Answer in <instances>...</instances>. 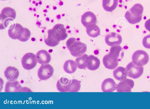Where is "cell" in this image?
<instances>
[{
  "mask_svg": "<svg viewBox=\"0 0 150 109\" xmlns=\"http://www.w3.org/2000/svg\"><path fill=\"white\" fill-rule=\"evenodd\" d=\"M66 45L71 55L75 57L83 55L87 50L85 44L74 37L70 38L67 41Z\"/></svg>",
  "mask_w": 150,
  "mask_h": 109,
  "instance_id": "6da1fadb",
  "label": "cell"
},
{
  "mask_svg": "<svg viewBox=\"0 0 150 109\" xmlns=\"http://www.w3.org/2000/svg\"><path fill=\"white\" fill-rule=\"evenodd\" d=\"M143 10L142 5L135 4L126 11L125 17L129 23L133 24L137 23L142 20Z\"/></svg>",
  "mask_w": 150,
  "mask_h": 109,
  "instance_id": "7a4b0ae2",
  "label": "cell"
},
{
  "mask_svg": "<svg viewBox=\"0 0 150 109\" xmlns=\"http://www.w3.org/2000/svg\"><path fill=\"white\" fill-rule=\"evenodd\" d=\"M15 10L9 7H6L2 10L0 14V29H3L7 27L8 23L13 21L16 17Z\"/></svg>",
  "mask_w": 150,
  "mask_h": 109,
  "instance_id": "3957f363",
  "label": "cell"
},
{
  "mask_svg": "<svg viewBox=\"0 0 150 109\" xmlns=\"http://www.w3.org/2000/svg\"><path fill=\"white\" fill-rule=\"evenodd\" d=\"M149 57L148 53L142 50H138L134 52L132 57V61L139 66H143L148 62Z\"/></svg>",
  "mask_w": 150,
  "mask_h": 109,
  "instance_id": "277c9868",
  "label": "cell"
},
{
  "mask_svg": "<svg viewBox=\"0 0 150 109\" xmlns=\"http://www.w3.org/2000/svg\"><path fill=\"white\" fill-rule=\"evenodd\" d=\"M128 76L133 79L140 77L143 74L144 71L143 66H139L133 62L129 63L126 67Z\"/></svg>",
  "mask_w": 150,
  "mask_h": 109,
  "instance_id": "5b68a950",
  "label": "cell"
},
{
  "mask_svg": "<svg viewBox=\"0 0 150 109\" xmlns=\"http://www.w3.org/2000/svg\"><path fill=\"white\" fill-rule=\"evenodd\" d=\"M37 62L36 56L31 53L25 54L21 59L22 66L27 70H29L34 68L36 65Z\"/></svg>",
  "mask_w": 150,
  "mask_h": 109,
  "instance_id": "8992f818",
  "label": "cell"
},
{
  "mask_svg": "<svg viewBox=\"0 0 150 109\" xmlns=\"http://www.w3.org/2000/svg\"><path fill=\"white\" fill-rule=\"evenodd\" d=\"M54 71L53 68L50 64L42 65L38 70V76L41 80H46L52 75Z\"/></svg>",
  "mask_w": 150,
  "mask_h": 109,
  "instance_id": "52a82bcc",
  "label": "cell"
},
{
  "mask_svg": "<svg viewBox=\"0 0 150 109\" xmlns=\"http://www.w3.org/2000/svg\"><path fill=\"white\" fill-rule=\"evenodd\" d=\"M24 31V27L19 23L14 24L8 30L9 36L14 39H19L21 37Z\"/></svg>",
  "mask_w": 150,
  "mask_h": 109,
  "instance_id": "ba28073f",
  "label": "cell"
},
{
  "mask_svg": "<svg viewBox=\"0 0 150 109\" xmlns=\"http://www.w3.org/2000/svg\"><path fill=\"white\" fill-rule=\"evenodd\" d=\"M107 54L110 58L118 62L123 58L124 53L120 46L115 45L111 47L110 52Z\"/></svg>",
  "mask_w": 150,
  "mask_h": 109,
  "instance_id": "9c48e42d",
  "label": "cell"
},
{
  "mask_svg": "<svg viewBox=\"0 0 150 109\" xmlns=\"http://www.w3.org/2000/svg\"><path fill=\"white\" fill-rule=\"evenodd\" d=\"M134 85V82L133 80L126 78L119 83L116 89L117 92H131Z\"/></svg>",
  "mask_w": 150,
  "mask_h": 109,
  "instance_id": "30bf717a",
  "label": "cell"
},
{
  "mask_svg": "<svg viewBox=\"0 0 150 109\" xmlns=\"http://www.w3.org/2000/svg\"><path fill=\"white\" fill-rule=\"evenodd\" d=\"M106 44L110 46L120 45L122 42V38L119 34L115 32L108 34L105 37Z\"/></svg>",
  "mask_w": 150,
  "mask_h": 109,
  "instance_id": "8fae6325",
  "label": "cell"
},
{
  "mask_svg": "<svg viewBox=\"0 0 150 109\" xmlns=\"http://www.w3.org/2000/svg\"><path fill=\"white\" fill-rule=\"evenodd\" d=\"M71 81V79L66 76L62 77L57 82L58 90L61 92H70Z\"/></svg>",
  "mask_w": 150,
  "mask_h": 109,
  "instance_id": "7c38bea8",
  "label": "cell"
},
{
  "mask_svg": "<svg viewBox=\"0 0 150 109\" xmlns=\"http://www.w3.org/2000/svg\"><path fill=\"white\" fill-rule=\"evenodd\" d=\"M97 18L93 12L88 11L82 15L81 22L83 25L86 27L93 24H96Z\"/></svg>",
  "mask_w": 150,
  "mask_h": 109,
  "instance_id": "4fadbf2b",
  "label": "cell"
},
{
  "mask_svg": "<svg viewBox=\"0 0 150 109\" xmlns=\"http://www.w3.org/2000/svg\"><path fill=\"white\" fill-rule=\"evenodd\" d=\"M52 29L54 34L60 41L65 39L67 37V30L62 24L55 25Z\"/></svg>",
  "mask_w": 150,
  "mask_h": 109,
  "instance_id": "5bb4252c",
  "label": "cell"
},
{
  "mask_svg": "<svg viewBox=\"0 0 150 109\" xmlns=\"http://www.w3.org/2000/svg\"><path fill=\"white\" fill-rule=\"evenodd\" d=\"M35 56L37 62L42 65L48 64L51 60L50 53L45 50L39 51Z\"/></svg>",
  "mask_w": 150,
  "mask_h": 109,
  "instance_id": "9a60e30c",
  "label": "cell"
},
{
  "mask_svg": "<svg viewBox=\"0 0 150 109\" xmlns=\"http://www.w3.org/2000/svg\"><path fill=\"white\" fill-rule=\"evenodd\" d=\"M4 76L10 81H15L19 75L18 70L15 67L9 66L8 67L4 72Z\"/></svg>",
  "mask_w": 150,
  "mask_h": 109,
  "instance_id": "2e32d148",
  "label": "cell"
},
{
  "mask_svg": "<svg viewBox=\"0 0 150 109\" xmlns=\"http://www.w3.org/2000/svg\"><path fill=\"white\" fill-rule=\"evenodd\" d=\"M24 88L22 87L21 85L17 81H8L7 82L5 86V92H23Z\"/></svg>",
  "mask_w": 150,
  "mask_h": 109,
  "instance_id": "e0dca14e",
  "label": "cell"
},
{
  "mask_svg": "<svg viewBox=\"0 0 150 109\" xmlns=\"http://www.w3.org/2000/svg\"><path fill=\"white\" fill-rule=\"evenodd\" d=\"M116 84L113 79L108 78L103 82L101 89L103 92H112L116 89Z\"/></svg>",
  "mask_w": 150,
  "mask_h": 109,
  "instance_id": "ac0fdd59",
  "label": "cell"
},
{
  "mask_svg": "<svg viewBox=\"0 0 150 109\" xmlns=\"http://www.w3.org/2000/svg\"><path fill=\"white\" fill-rule=\"evenodd\" d=\"M47 33V37H44V42L46 44L51 47H54L58 45L60 41L54 34L52 29L49 30Z\"/></svg>",
  "mask_w": 150,
  "mask_h": 109,
  "instance_id": "d6986e66",
  "label": "cell"
},
{
  "mask_svg": "<svg viewBox=\"0 0 150 109\" xmlns=\"http://www.w3.org/2000/svg\"><path fill=\"white\" fill-rule=\"evenodd\" d=\"M100 65V60L97 57L93 55L88 56L87 68L89 70H95L99 68Z\"/></svg>",
  "mask_w": 150,
  "mask_h": 109,
  "instance_id": "ffe728a7",
  "label": "cell"
},
{
  "mask_svg": "<svg viewBox=\"0 0 150 109\" xmlns=\"http://www.w3.org/2000/svg\"><path fill=\"white\" fill-rule=\"evenodd\" d=\"M113 75L116 79L121 81L127 78L128 76L126 69L122 67H119L114 70Z\"/></svg>",
  "mask_w": 150,
  "mask_h": 109,
  "instance_id": "44dd1931",
  "label": "cell"
},
{
  "mask_svg": "<svg viewBox=\"0 0 150 109\" xmlns=\"http://www.w3.org/2000/svg\"><path fill=\"white\" fill-rule=\"evenodd\" d=\"M119 0H103L102 5L104 9L108 12H112L117 7Z\"/></svg>",
  "mask_w": 150,
  "mask_h": 109,
  "instance_id": "7402d4cb",
  "label": "cell"
},
{
  "mask_svg": "<svg viewBox=\"0 0 150 109\" xmlns=\"http://www.w3.org/2000/svg\"><path fill=\"white\" fill-rule=\"evenodd\" d=\"M77 67L76 61L71 60H67L63 65V68L64 71L69 74H72L74 72Z\"/></svg>",
  "mask_w": 150,
  "mask_h": 109,
  "instance_id": "603a6c76",
  "label": "cell"
},
{
  "mask_svg": "<svg viewBox=\"0 0 150 109\" xmlns=\"http://www.w3.org/2000/svg\"><path fill=\"white\" fill-rule=\"evenodd\" d=\"M103 61V64L105 67L109 69H114L118 65V62L115 61L110 58L107 54L104 56Z\"/></svg>",
  "mask_w": 150,
  "mask_h": 109,
  "instance_id": "cb8c5ba5",
  "label": "cell"
},
{
  "mask_svg": "<svg viewBox=\"0 0 150 109\" xmlns=\"http://www.w3.org/2000/svg\"><path fill=\"white\" fill-rule=\"evenodd\" d=\"M86 29L87 34L90 37H96L100 34V29L96 24H93L86 27Z\"/></svg>",
  "mask_w": 150,
  "mask_h": 109,
  "instance_id": "d4e9b609",
  "label": "cell"
},
{
  "mask_svg": "<svg viewBox=\"0 0 150 109\" xmlns=\"http://www.w3.org/2000/svg\"><path fill=\"white\" fill-rule=\"evenodd\" d=\"M88 56L87 54H84L76 58L75 61L78 68L83 69L87 68Z\"/></svg>",
  "mask_w": 150,
  "mask_h": 109,
  "instance_id": "484cf974",
  "label": "cell"
},
{
  "mask_svg": "<svg viewBox=\"0 0 150 109\" xmlns=\"http://www.w3.org/2000/svg\"><path fill=\"white\" fill-rule=\"evenodd\" d=\"M80 88V81L76 79H71L70 92H77L79 91Z\"/></svg>",
  "mask_w": 150,
  "mask_h": 109,
  "instance_id": "4316f807",
  "label": "cell"
},
{
  "mask_svg": "<svg viewBox=\"0 0 150 109\" xmlns=\"http://www.w3.org/2000/svg\"><path fill=\"white\" fill-rule=\"evenodd\" d=\"M31 33L30 30L27 28L24 27V31L21 37L18 39L21 41H27L29 39Z\"/></svg>",
  "mask_w": 150,
  "mask_h": 109,
  "instance_id": "83f0119b",
  "label": "cell"
},
{
  "mask_svg": "<svg viewBox=\"0 0 150 109\" xmlns=\"http://www.w3.org/2000/svg\"><path fill=\"white\" fill-rule=\"evenodd\" d=\"M143 46L147 49H150V34L144 37L142 40Z\"/></svg>",
  "mask_w": 150,
  "mask_h": 109,
  "instance_id": "f1b7e54d",
  "label": "cell"
},
{
  "mask_svg": "<svg viewBox=\"0 0 150 109\" xmlns=\"http://www.w3.org/2000/svg\"><path fill=\"white\" fill-rule=\"evenodd\" d=\"M144 25L146 29L150 32V19L145 22Z\"/></svg>",
  "mask_w": 150,
  "mask_h": 109,
  "instance_id": "f546056e",
  "label": "cell"
},
{
  "mask_svg": "<svg viewBox=\"0 0 150 109\" xmlns=\"http://www.w3.org/2000/svg\"><path fill=\"white\" fill-rule=\"evenodd\" d=\"M36 24L39 26H40L41 25V23L39 22H37L36 23Z\"/></svg>",
  "mask_w": 150,
  "mask_h": 109,
  "instance_id": "4dcf8cb0",
  "label": "cell"
},
{
  "mask_svg": "<svg viewBox=\"0 0 150 109\" xmlns=\"http://www.w3.org/2000/svg\"><path fill=\"white\" fill-rule=\"evenodd\" d=\"M46 20L47 21H49L50 20L49 18L48 17H47L46 18Z\"/></svg>",
  "mask_w": 150,
  "mask_h": 109,
  "instance_id": "1f68e13d",
  "label": "cell"
},
{
  "mask_svg": "<svg viewBox=\"0 0 150 109\" xmlns=\"http://www.w3.org/2000/svg\"><path fill=\"white\" fill-rule=\"evenodd\" d=\"M31 40L33 41H35V39L34 38H33V37L32 38H31Z\"/></svg>",
  "mask_w": 150,
  "mask_h": 109,
  "instance_id": "d6a6232c",
  "label": "cell"
},
{
  "mask_svg": "<svg viewBox=\"0 0 150 109\" xmlns=\"http://www.w3.org/2000/svg\"><path fill=\"white\" fill-rule=\"evenodd\" d=\"M43 11L45 13L47 12V11L46 9L44 10Z\"/></svg>",
  "mask_w": 150,
  "mask_h": 109,
  "instance_id": "836d02e7",
  "label": "cell"
},
{
  "mask_svg": "<svg viewBox=\"0 0 150 109\" xmlns=\"http://www.w3.org/2000/svg\"><path fill=\"white\" fill-rule=\"evenodd\" d=\"M53 9L54 10H55L57 9V7L55 6H54V7H53Z\"/></svg>",
  "mask_w": 150,
  "mask_h": 109,
  "instance_id": "e575fe53",
  "label": "cell"
},
{
  "mask_svg": "<svg viewBox=\"0 0 150 109\" xmlns=\"http://www.w3.org/2000/svg\"><path fill=\"white\" fill-rule=\"evenodd\" d=\"M39 4H42V2L41 1H40L39 3Z\"/></svg>",
  "mask_w": 150,
  "mask_h": 109,
  "instance_id": "d590c367",
  "label": "cell"
},
{
  "mask_svg": "<svg viewBox=\"0 0 150 109\" xmlns=\"http://www.w3.org/2000/svg\"><path fill=\"white\" fill-rule=\"evenodd\" d=\"M33 11H36V10L35 8H34L33 9Z\"/></svg>",
  "mask_w": 150,
  "mask_h": 109,
  "instance_id": "8d00e7d4",
  "label": "cell"
},
{
  "mask_svg": "<svg viewBox=\"0 0 150 109\" xmlns=\"http://www.w3.org/2000/svg\"><path fill=\"white\" fill-rule=\"evenodd\" d=\"M32 8H30L29 9V10L30 11L32 10Z\"/></svg>",
  "mask_w": 150,
  "mask_h": 109,
  "instance_id": "74e56055",
  "label": "cell"
},
{
  "mask_svg": "<svg viewBox=\"0 0 150 109\" xmlns=\"http://www.w3.org/2000/svg\"><path fill=\"white\" fill-rule=\"evenodd\" d=\"M52 23H53L54 22V20L53 19L51 21Z\"/></svg>",
  "mask_w": 150,
  "mask_h": 109,
  "instance_id": "f35d334b",
  "label": "cell"
},
{
  "mask_svg": "<svg viewBox=\"0 0 150 109\" xmlns=\"http://www.w3.org/2000/svg\"><path fill=\"white\" fill-rule=\"evenodd\" d=\"M42 33H44V30H42Z\"/></svg>",
  "mask_w": 150,
  "mask_h": 109,
  "instance_id": "ab89813d",
  "label": "cell"
},
{
  "mask_svg": "<svg viewBox=\"0 0 150 109\" xmlns=\"http://www.w3.org/2000/svg\"><path fill=\"white\" fill-rule=\"evenodd\" d=\"M35 5L36 6H38V3H36V4H35Z\"/></svg>",
  "mask_w": 150,
  "mask_h": 109,
  "instance_id": "60d3db41",
  "label": "cell"
},
{
  "mask_svg": "<svg viewBox=\"0 0 150 109\" xmlns=\"http://www.w3.org/2000/svg\"><path fill=\"white\" fill-rule=\"evenodd\" d=\"M39 16V15H37V18H38Z\"/></svg>",
  "mask_w": 150,
  "mask_h": 109,
  "instance_id": "b9f144b4",
  "label": "cell"
},
{
  "mask_svg": "<svg viewBox=\"0 0 150 109\" xmlns=\"http://www.w3.org/2000/svg\"><path fill=\"white\" fill-rule=\"evenodd\" d=\"M49 6H46V8H49Z\"/></svg>",
  "mask_w": 150,
  "mask_h": 109,
  "instance_id": "7bdbcfd3",
  "label": "cell"
},
{
  "mask_svg": "<svg viewBox=\"0 0 150 109\" xmlns=\"http://www.w3.org/2000/svg\"><path fill=\"white\" fill-rule=\"evenodd\" d=\"M33 3L34 4H35V1H33Z\"/></svg>",
  "mask_w": 150,
  "mask_h": 109,
  "instance_id": "ee69618b",
  "label": "cell"
},
{
  "mask_svg": "<svg viewBox=\"0 0 150 109\" xmlns=\"http://www.w3.org/2000/svg\"><path fill=\"white\" fill-rule=\"evenodd\" d=\"M36 14H34V16H36Z\"/></svg>",
  "mask_w": 150,
  "mask_h": 109,
  "instance_id": "f6af8a7d",
  "label": "cell"
},
{
  "mask_svg": "<svg viewBox=\"0 0 150 109\" xmlns=\"http://www.w3.org/2000/svg\"><path fill=\"white\" fill-rule=\"evenodd\" d=\"M40 40L41 41H42V39H40Z\"/></svg>",
  "mask_w": 150,
  "mask_h": 109,
  "instance_id": "bcb514c9",
  "label": "cell"
}]
</instances>
